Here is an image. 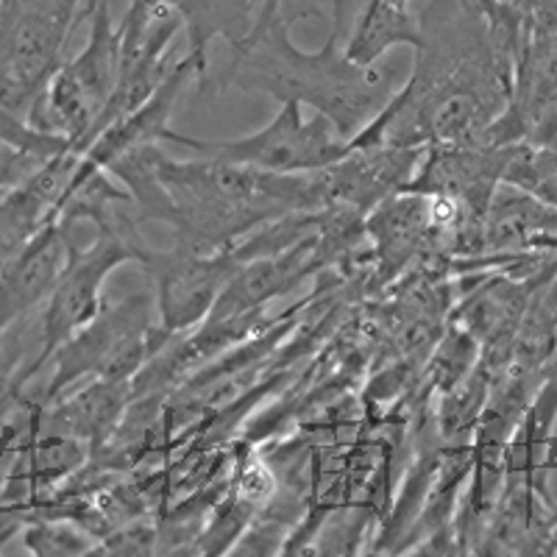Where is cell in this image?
<instances>
[{"mask_svg": "<svg viewBox=\"0 0 557 557\" xmlns=\"http://www.w3.org/2000/svg\"><path fill=\"white\" fill-rule=\"evenodd\" d=\"M421 48L405 87L366 123L351 148L482 146L513 96V64L487 37L482 12L462 0H430L418 17Z\"/></svg>", "mask_w": 557, "mask_h": 557, "instance_id": "obj_1", "label": "cell"}, {"mask_svg": "<svg viewBox=\"0 0 557 557\" xmlns=\"http://www.w3.org/2000/svg\"><path fill=\"white\" fill-rule=\"evenodd\" d=\"M343 28L332 32L321 51H301L290 37L285 14L253 20L251 32L232 45L226 67L209 78L203 89H243L260 92L278 103L312 107L335 126L341 137H355L371 117L385 109L393 92L385 73L360 67L341 48Z\"/></svg>", "mask_w": 557, "mask_h": 557, "instance_id": "obj_2", "label": "cell"}, {"mask_svg": "<svg viewBox=\"0 0 557 557\" xmlns=\"http://www.w3.org/2000/svg\"><path fill=\"white\" fill-rule=\"evenodd\" d=\"M89 39L84 51L62 62L48 87L28 109V123L39 132L67 139L84 153L92 143L98 117L107 109L121 76V26L112 23L107 0H87Z\"/></svg>", "mask_w": 557, "mask_h": 557, "instance_id": "obj_3", "label": "cell"}, {"mask_svg": "<svg viewBox=\"0 0 557 557\" xmlns=\"http://www.w3.org/2000/svg\"><path fill=\"white\" fill-rule=\"evenodd\" d=\"M171 332L153 326L151 298L132 293L121 301H103L101 312L53 351V376L45 387L42 407L57 401L82 376L132 382Z\"/></svg>", "mask_w": 557, "mask_h": 557, "instance_id": "obj_4", "label": "cell"}, {"mask_svg": "<svg viewBox=\"0 0 557 557\" xmlns=\"http://www.w3.org/2000/svg\"><path fill=\"white\" fill-rule=\"evenodd\" d=\"M82 0H0V107L28 109L62 64Z\"/></svg>", "mask_w": 557, "mask_h": 557, "instance_id": "obj_5", "label": "cell"}, {"mask_svg": "<svg viewBox=\"0 0 557 557\" xmlns=\"http://www.w3.org/2000/svg\"><path fill=\"white\" fill-rule=\"evenodd\" d=\"M165 143L187 148L196 157L221 159L228 165L257 168L265 173L323 171L351 153V143L341 137L323 114L305 121L298 103H278L273 121L246 137L201 139L168 128Z\"/></svg>", "mask_w": 557, "mask_h": 557, "instance_id": "obj_6", "label": "cell"}, {"mask_svg": "<svg viewBox=\"0 0 557 557\" xmlns=\"http://www.w3.org/2000/svg\"><path fill=\"white\" fill-rule=\"evenodd\" d=\"M70 243V240H67ZM137 221L126 223L117 232H96L89 243H70L67 265L59 276L57 287L45 301L42 310V341H39V355L20 374V382L37 374L45 362H51L53 351L70 337L84 330L103 307V285L121 265L137 262V251L143 246Z\"/></svg>", "mask_w": 557, "mask_h": 557, "instance_id": "obj_7", "label": "cell"}, {"mask_svg": "<svg viewBox=\"0 0 557 557\" xmlns=\"http://www.w3.org/2000/svg\"><path fill=\"white\" fill-rule=\"evenodd\" d=\"M137 262L151 276L157 290L153 305H157L159 326L171 335H184L207 321L232 276L243 268L237 246L215 253H196L182 246L157 251L143 243Z\"/></svg>", "mask_w": 557, "mask_h": 557, "instance_id": "obj_8", "label": "cell"}, {"mask_svg": "<svg viewBox=\"0 0 557 557\" xmlns=\"http://www.w3.org/2000/svg\"><path fill=\"white\" fill-rule=\"evenodd\" d=\"M510 146H430L416 176L401 193L451 196L485 215L487 201L505 176Z\"/></svg>", "mask_w": 557, "mask_h": 557, "instance_id": "obj_9", "label": "cell"}, {"mask_svg": "<svg viewBox=\"0 0 557 557\" xmlns=\"http://www.w3.org/2000/svg\"><path fill=\"white\" fill-rule=\"evenodd\" d=\"M67 237L51 221L0 265V335L48 301L67 265Z\"/></svg>", "mask_w": 557, "mask_h": 557, "instance_id": "obj_10", "label": "cell"}, {"mask_svg": "<svg viewBox=\"0 0 557 557\" xmlns=\"http://www.w3.org/2000/svg\"><path fill=\"white\" fill-rule=\"evenodd\" d=\"M366 240L374 257V285L391 287L424 257L430 240V198L396 193L366 215Z\"/></svg>", "mask_w": 557, "mask_h": 557, "instance_id": "obj_11", "label": "cell"}, {"mask_svg": "<svg viewBox=\"0 0 557 557\" xmlns=\"http://www.w3.org/2000/svg\"><path fill=\"white\" fill-rule=\"evenodd\" d=\"M530 248H557V207L516 184L499 182L482 215V253L516 260Z\"/></svg>", "mask_w": 557, "mask_h": 557, "instance_id": "obj_12", "label": "cell"}, {"mask_svg": "<svg viewBox=\"0 0 557 557\" xmlns=\"http://www.w3.org/2000/svg\"><path fill=\"white\" fill-rule=\"evenodd\" d=\"M51 405L53 407H39V430L78 437L96 455L117 432L132 405V382L96 376V382H89L84 391L73 393L67 399L59 396Z\"/></svg>", "mask_w": 557, "mask_h": 557, "instance_id": "obj_13", "label": "cell"}, {"mask_svg": "<svg viewBox=\"0 0 557 557\" xmlns=\"http://www.w3.org/2000/svg\"><path fill=\"white\" fill-rule=\"evenodd\" d=\"M480 362V343L460 326H451L435 346L430 366H426V391L446 393L460 385Z\"/></svg>", "mask_w": 557, "mask_h": 557, "instance_id": "obj_14", "label": "cell"}, {"mask_svg": "<svg viewBox=\"0 0 557 557\" xmlns=\"http://www.w3.org/2000/svg\"><path fill=\"white\" fill-rule=\"evenodd\" d=\"M23 544L39 557H84L98 549L96 535L67 519H34L23 532Z\"/></svg>", "mask_w": 557, "mask_h": 557, "instance_id": "obj_15", "label": "cell"}, {"mask_svg": "<svg viewBox=\"0 0 557 557\" xmlns=\"http://www.w3.org/2000/svg\"><path fill=\"white\" fill-rule=\"evenodd\" d=\"M393 3H399V7H410V0H393Z\"/></svg>", "mask_w": 557, "mask_h": 557, "instance_id": "obj_16", "label": "cell"}]
</instances>
